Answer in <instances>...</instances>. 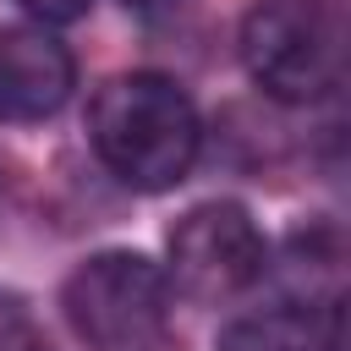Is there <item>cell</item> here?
<instances>
[{"label":"cell","instance_id":"6","mask_svg":"<svg viewBox=\"0 0 351 351\" xmlns=\"http://www.w3.org/2000/svg\"><path fill=\"white\" fill-rule=\"evenodd\" d=\"M219 351H340V307H329L324 329L307 307H274V313L236 318L219 335Z\"/></svg>","mask_w":351,"mask_h":351},{"label":"cell","instance_id":"8","mask_svg":"<svg viewBox=\"0 0 351 351\" xmlns=\"http://www.w3.org/2000/svg\"><path fill=\"white\" fill-rule=\"evenodd\" d=\"M0 351H38V329L22 307V296L0 291Z\"/></svg>","mask_w":351,"mask_h":351},{"label":"cell","instance_id":"4","mask_svg":"<svg viewBox=\"0 0 351 351\" xmlns=\"http://www.w3.org/2000/svg\"><path fill=\"white\" fill-rule=\"evenodd\" d=\"M263 269H269V241L258 219L230 197L186 208L165 241L170 296H186V302H230Z\"/></svg>","mask_w":351,"mask_h":351},{"label":"cell","instance_id":"5","mask_svg":"<svg viewBox=\"0 0 351 351\" xmlns=\"http://www.w3.org/2000/svg\"><path fill=\"white\" fill-rule=\"evenodd\" d=\"M77 88L71 49L44 22H5L0 27V121L27 126L66 110Z\"/></svg>","mask_w":351,"mask_h":351},{"label":"cell","instance_id":"2","mask_svg":"<svg viewBox=\"0 0 351 351\" xmlns=\"http://www.w3.org/2000/svg\"><path fill=\"white\" fill-rule=\"evenodd\" d=\"M241 66L280 104H318L340 88L346 38L329 0H252L241 16Z\"/></svg>","mask_w":351,"mask_h":351},{"label":"cell","instance_id":"10","mask_svg":"<svg viewBox=\"0 0 351 351\" xmlns=\"http://www.w3.org/2000/svg\"><path fill=\"white\" fill-rule=\"evenodd\" d=\"M121 5H126L132 16H170L181 0H121Z\"/></svg>","mask_w":351,"mask_h":351},{"label":"cell","instance_id":"3","mask_svg":"<svg viewBox=\"0 0 351 351\" xmlns=\"http://www.w3.org/2000/svg\"><path fill=\"white\" fill-rule=\"evenodd\" d=\"M60 307L93 351H154L170 329V280L154 258L110 247L66 274Z\"/></svg>","mask_w":351,"mask_h":351},{"label":"cell","instance_id":"7","mask_svg":"<svg viewBox=\"0 0 351 351\" xmlns=\"http://www.w3.org/2000/svg\"><path fill=\"white\" fill-rule=\"evenodd\" d=\"M280 274L296 291L291 307H307V313L340 307V236H335V225L296 230L280 252Z\"/></svg>","mask_w":351,"mask_h":351},{"label":"cell","instance_id":"1","mask_svg":"<svg viewBox=\"0 0 351 351\" xmlns=\"http://www.w3.org/2000/svg\"><path fill=\"white\" fill-rule=\"evenodd\" d=\"M88 143L132 192H170L197 165L203 121L176 77L121 71L88 104Z\"/></svg>","mask_w":351,"mask_h":351},{"label":"cell","instance_id":"9","mask_svg":"<svg viewBox=\"0 0 351 351\" xmlns=\"http://www.w3.org/2000/svg\"><path fill=\"white\" fill-rule=\"evenodd\" d=\"M33 22H44V27H55V22H71V16H82L88 11V0H16Z\"/></svg>","mask_w":351,"mask_h":351}]
</instances>
